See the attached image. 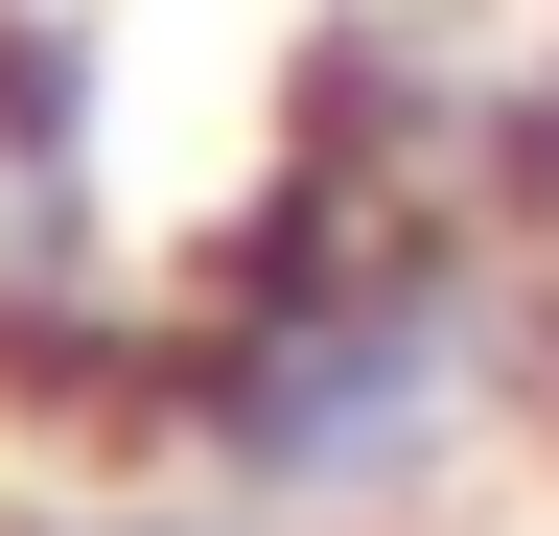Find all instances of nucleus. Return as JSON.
<instances>
[{"label": "nucleus", "mask_w": 559, "mask_h": 536, "mask_svg": "<svg viewBox=\"0 0 559 536\" xmlns=\"http://www.w3.org/2000/svg\"><path fill=\"white\" fill-rule=\"evenodd\" d=\"M513 396V281H489V211L443 164L349 141L326 187L210 257V303L164 326V443L210 466V513L257 536H396Z\"/></svg>", "instance_id": "nucleus-1"}]
</instances>
